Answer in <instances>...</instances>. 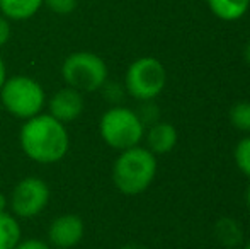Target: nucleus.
Wrapping results in <instances>:
<instances>
[{
  "label": "nucleus",
  "instance_id": "f257e3e1",
  "mask_svg": "<svg viewBox=\"0 0 250 249\" xmlns=\"http://www.w3.org/2000/svg\"><path fill=\"white\" fill-rule=\"evenodd\" d=\"M19 142L24 154L38 164H55L66 156L70 135L65 123L50 113H40L21 126Z\"/></svg>",
  "mask_w": 250,
  "mask_h": 249
},
{
  "label": "nucleus",
  "instance_id": "f03ea898",
  "mask_svg": "<svg viewBox=\"0 0 250 249\" xmlns=\"http://www.w3.org/2000/svg\"><path fill=\"white\" fill-rule=\"evenodd\" d=\"M157 176V156L146 147L121 150L112 166V181L123 195L135 196L143 193Z\"/></svg>",
  "mask_w": 250,
  "mask_h": 249
},
{
  "label": "nucleus",
  "instance_id": "7ed1b4c3",
  "mask_svg": "<svg viewBox=\"0 0 250 249\" xmlns=\"http://www.w3.org/2000/svg\"><path fill=\"white\" fill-rule=\"evenodd\" d=\"M0 101L12 116L26 121L43 113L46 94L43 86L33 77L12 75L7 77L0 89Z\"/></svg>",
  "mask_w": 250,
  "mask_h": 249
},
{
  "label": "nucleus",
  "instance_id": "20e7f679",
  "mask_svg": "<svg viewBox=\"0 0 250 249\" xmlns=\"http://www.w3.org/2000/svg\"><path fill=\"white\" fill-rule=\"evenodd\" d=\"M99 133L109 147L126 150L140 145L145 136V125L136 111L125 106H114L101 116Z\"/></svg>",
  "mask_w": 250,
  "mask_h": 249
},
{
  "label": "nucleus",
  "instance_id": "39448f33",
  "mask_svg": "<svg viewBox=\"0 0 250 249\" xmlns=\"http://www.w3.org/2000/svg\"><path fill=\"white\" fill-rule=\"evenodd\" d=\"M107 63L92 51H73L62 63V77L80 92H96L107 82Z\"/></svg>",
  "mask_w": 250,
  "mask_h": 249
},
{
  "label": "nucleus",
  "instance_id": "423d86ee",
  "mask_svg": "<svg viewBox=\"0 0 250 249\" xmlns=\"http://www.w3.org/2000/svg\"><path fill=\"white\" fill-rule=\"evenodd\" d=\"M167 84V70L155 57L136 58L125 75V89L138 101H153Z\"/></svg>",
  "mask_w": 250,
  "mask_h": 249
},
{
  "label": "nucleus",
  "instance_id": "0eeeda50",
  "mask_svg": "<svg viewBox=\"0 0 250 249\" xmlns=\"http://www.w3.org/2000/svg\"><path fill=\"white\" fill-rule=\"evenodd\" d=\"M50 202V188L46 181L36 176H27L21 180L12 189L9 206L14 217L33 219L46 208Z\"/></svg>",
  "mask_w": 250,
  "mask_h": 249
},
{
  "label": "nucleus",
  "instance_id": "6e6552de",
  "mask_svg": "<svg viewBox=\"0 0 250 249\" xmlns=\"http://www.w3.org/2000/svg\"><path fill=\"white\" fill-rule=\"evenodd\" d=\"M83 234H85L83 220L75 213H63L50 224L48 239L51 246L58 249H70L75 248L83 239Z\"/></svg>",
  "mask_w": 250,
  "mask_h": 249
},
{
  "label": "nucleus",
  "instance_id": "1a4fd4ad",
  "mask_svg": "<svg viewBox=\"0 0 250 249\" xmlns=\"http://www.w3.org/2000/svg\"><path fill=\"white\" fill-rule=\"evenodd\" d=\"M83 108H85L83 94L68 86L56 91L51 96V99L48 101V110H50L48 113L62 123L79 120L80 114L83 113Z\"/></svg>",
  "mask_w": 250,
  "mask_h": 249
},
{
  "label": "nucleus",
  "instance_id": "9d476101",
  "mask_svg": "<svg viewBox=\"0 0 250 249\" xmlns=\"http://www.w3.org/2000/svg\"><path fill=\"white\" fill-rule=\"evenodd\" d=\"M177 140L179 135L174 125L157 121V123L150 125L148 132H146V149L155 156H164L177 145Z\"/></svg>",
  "mask_w": 250,
  "mask_h": 249
},
{
  "label": "nucleus",
  "instance_id": "9b49d317",
  "mask_svg": "<svg viewBox=\"0 0 250 249\" xmlns=\"http://www.w3.org/2000/svg\"><path fill=\"white\" fill-rule=\"evenodd\" d=\"M43 7V0H0V14L9 21H27Z\"/></svg>",
  "mask_w": 250,
  "mask_h": 249
},
{
  "label": "nucleus",
  "instance_id": "f8f14e48",
  "mask_svg": "<svg viewBox=\"0 0 250 249\" xmlns=\"http://www.w3.org/2000/svg\"><path fill=\"white\" fill-rule=\"evenodd\" d=\"M208 7L221 21H237L244 17L250 9V0H206Z\"/></svg>",
  "mask_w": 250,
  "mask_h": 249
},
{
  "label": "nucleus",
  "instance_id": "ddd939ff",
  "mask_svg": "<svg viewBox=\"0 0 250 249\" xmlns=\"http://www.w3.org/2000/svg\"><path fill=\"white\" fill-rule=\"evenodd\" d=\"M214 234H216L218 241H220L221 246L225 248H235L242 243L244 239V232H242V227L238 226V222L230 217H223L216 222L214 226Z\"/></svg>",
  "mask_w": 250,
  "mask_h": 249
},
{
  "label": "nucleus",
  "instance_id": "4468645a",
  "mask_svg": "<svg viewBox=\"0 0 250 249\" xmlns=\"http://www.w3.org/2000/svg\"><path fill=\"white\" fill-rule=\"evenodd\" d=\"M21 241V227L17 219L5 212H0V249H14Z\"/></svg>",
  "mask_w": 250,
  "mask_h": 249
},
{
  "label": "nucleus",
  "instance_id": "2eb2a0df",
  "mask_svg": "<svg viewBox=\"0 0 250 249\" xmlns=\"http://www.w3.org/2000/svg\"><path fill=\"white\" fill-rule=\"evenodd\" d=\"M230 123L237 130L250 133V101H242L231 106L230 110Z\"/></svg>",
  "mask_w": 250,
  "mask_h": 249
},
{
  "label": "nucleus",
  "instance_id": "dca6fc26",
  "mask_svg": "<svg viewBox=\"0 0 250 249\" xmlns=\"http://www.w3.org/2000/svg\"><path fill=\"white\" fill-rule=\"evenodd\" d=\"M233 159L237 167L240 169V173H244L245 176L250 178V135L242 138L237 143L233 152Z\"/></svg>",
  "mask_w": 250,
  "mask_h": 249
},
{
  "label": "nucleus",
  "instance_id": "f3484780",
  "mask_svg": "<svg viewBox=\"0 0 250 249\" xmlns=\"http://www.w3.org/2000/svg\"><path fill=\"white\" fill-rule=\"evenodd\" d=\"M43 5L56 16H70L75 12L79 0H43Z\"/></svg>",
  "mask_w": 250,
  "mask_h": 249
},
{
  "label": "nucleus",
  "instance_id": "a211bd4d",
  "mask_svg": "<svg viewBox=\"0 0 250 249\" xmlns=\"http://www.w3.org/2000/svg\"><path fill=\"white\" fill-rule=\"evenodd\" d=\"M143 106H142V110H140V113H138V116H140V120L143 121V125H153V123H157L158 121V108L155 106V104H151V101H143Z\"/></svg>",
  "mask_w": 250,
  "mask_h": 249
},
{
  "label": "nucleus",
  "instance_id": "6ab92c4d",
  "mask_svg": "<svg viewBox=\"0 0 250 249\" xmlns=\"http://www.w3.org/2000/svg\"><path fill=\"white\" fill-rule=\"evenodd\" d=\"M10 34H12V26H10V21L0 14V48L5 46V45L9 43Z\"/></svg>",
  "mask_w": 250,
  "mask_h": 249
},
{
  "label": "nucleus",
  "instance_id": "aec40b11",
  "mask_svg": "<svg viewBox=\"0 0 250 249\" xmlns=\"http://www.w3.org/2000/svg\"><path fill=\"white\" fill-rule=\"evenodd\" d=\"M14 249H51V248H50V244L44 243V241L34 239L33 237V239H26V241L21 239Z\"/></svg>",
  "mask_w": 250,
  "mask_h": 249
},
{
  "label": "nucleus",
  "instance_id": "412c9836",
  "mask_svg": "<svg viewBox=\"0 0 250 249\" xmlns=\"http://www.w3.org/2000/svg\"><path fill=\"white\" fill-rule=\"evenodd\" d=\"M5 79H7V67H5V62H3V58L0 57V89H2Z\"/></svg>",
  "mask_w": 250,
  "mask_h": 249
},
{
  "label": "nucleus",
  "instance_id": "4be33fe9",
  "mask_svg": "<svg viewBox=\"0 0 250 249\" xmlns=\"http://www.w3.org/2000/svg\"><path fill=\"white\" fill-rule=\"evenodd\" d=\"M7 206H9V200L3 193H0V212H5Z\"/></svg>",
  "mask_w": 250,
  "mask_h": 249
},
{
  "label": "nucleus",
  "instance_id": "5701e85b",
  "mask_svg": "<svg viewBox=\"0 0 250 249\" xmlns=\"http://www.w3.org/2000/svg\"><path fill=\"white\" fill-rule=\"evenodd\" d=\"M245 62H247L250 67V41L247 43V46H245Z\"/></svg>",
  "mask_w": 250,
  "mask_h": 249
},
{
  "label": "nucleus",
  "instance_id": "b1692460",
  "mask_svg": "<svg viewBox=\"0 0 250 249\" xmlns=\"http://www.w3.org/2000/svg\"><path fill=\"white\" fill-rule=\"evenodd\" d=\"M121 249H146V248L140 246V244H126V246H123Z\"/></svg>",
  "mask_w": 250,
  "mask_h": 249
},
{
  "label": "nucleus",
  "instance_id": "393cba45",
  "mask_svg": "<svg viewBox=\"0 0 250 249\" xmlns=\"http://www.w3.org/2000/svg\"><path fill=\"white\" fill-rule=\"evenodd\" d=\"M245 203H247V206L250 210V184L247 186V189H245Z\"/></svg>",
  "mask_w": 250,
  "mask_h": 249
},
{
  "label": "nucleus",
  "instance_id": "a878e982",
  "mask_svg": "<svg viewBox=\"0 0 250 249\" xmlns=\"http://www.w3.org/2000/svg\"><path fill=\"white\" fill-rule=\"evenodd\" d=\"M244 249H250V244H247V246H245Z\"/></svg>",
  "mask_w": 250,
  "mask_h": 249
}]
</instances>
